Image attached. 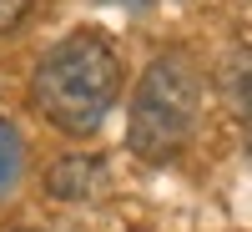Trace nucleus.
Returning <instances> with one entry per match:
<instances>
[{
  "instance_id": "f257e3e1",
  "label": "nucleus",
  "mask_w": 252,
  "mask_h": 232,
  "mask_svg": "<svg viewBox=\"0 0 252 232\" xmlns=\"http://www.w3.org/2000/svg\"><path fill=\"white\" fill-rule=\"evenodd\" d=\"M121 86H126V71L116 46L101 31H71L35 61L31 106L46 116V126L66 136H96L111 106L121 101Z\"/></svg>"
},
{
  "instance_id": "f03ea898",
  "label": "nucleus",
  "mask_w": 252,
  "mask_h": 232,
  "mask_svg": "<svg viewBox=\"0 0 252 232\" xmlns=\"http://www.w3.org/2000/svg\"><path fill=\"white\" fill-rule=\"evenodd\" d=\"M202 116V71L187 51H161L136 76L131 106H126V146L141 162H172L197 132Z\"/></svg>"
},
{
  "instance_id": "7ed1b4c3",
  "label": "nucleus",
  "mask_w": 252,
  "mask_h": 232,
  "mask_svg": "<svg viewBox=\"0 0 252 232\" xmlns=\"http://www.w3.org/2000/svg\"><path fill=\"white\" fill-rule=\"evenodd\" d=\"M106 187H111V166L91 152L56 157L51 172H46V197L51 202H96V197H106Z\"/></svg>"
},
{
  "instance_id": "20e7f679",
  "label": "nucleus",
  "mask_w": 252,
  "mask_h": 232,
  "mask_svg": "<svg viewBox=\"0 0 252 232\" xmlns=\"http://www.w3.org/2000/svg\"><path fill=\"white\" fill-rule=\"evenodd\" d=\"M20 172H26V141H20L15 121H5V116H0V202L15 192Z\"/></svg>"
},
{
  "instance_id": "39448f33",
  "label": "nucleus",
  "mask_w": 252,
  "mask_h": 232,
  "mask_svg": "<svg viewBox=\"0 0 252 232\" xmlns=\"http://www.w3.org/2000/svg\"><path fill=\"white\" fill-rule=\"evenodd\" d=\"M26 10H31V0H0V35L15 31L20 20H26Z\"/></svg>"
},
{
  "instance_id": "423d86ee",
  "label": "nucleus",
  "mask_w": 252,
  "mask_h": 232,
  "mask_svg": "<svg viewBox=\"0 0 252 232\" xmlns=\"http://www.w3.org/2000/svg\"><path fill=\"white\" fill-rule=\"evenodd\" d=\"M247 166H252V111H247Z\"/></svg>"
},
{
  "instance_id": "0eeeda50",
  "label": "nucleus",
  "mask_w": 252,
  "mask_h": 232,
  "mask_svg": "<svg viewBox=\"0 0 252 232\" xmlns=\"http://www.w3.org/2000/svg\"><path fill=\"white\" fill-rule=\"evenodd\" d=\"M121 5H157V0H121Z\"/></svg>"
},
{
  "instance_id": "6e6552de",
  "label": "nucleus",
  "mask_w": 252,
  "mask_h": 232,
  "mask_svg": "<svg viewBox=\"0 0 252 232\" xmlns=\"http://www.w3.org/2000/svg\"><path fill=\"white\" fill-rule=\"evenodd\" d=\"M15 232H46V227H15Z\"/></svg>"
}]
</instances>
